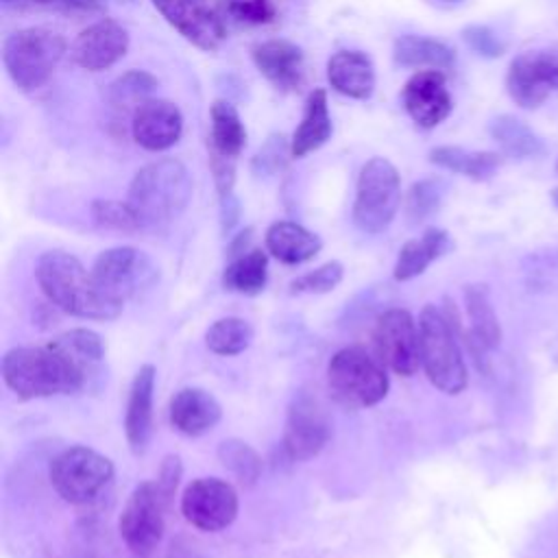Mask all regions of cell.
<instances>
[{
  "mask_svg": "<svg viewBox=\"0 0 558 558\" xmlns=\"http://www.w3.org/2000/svg\"><path fill=\"white\" fill-rule=\"evenodd\" d=\"M403 107L421 129L438 126L453 109L447 78L440 70H418L403 85Z\"/></svg>",
  "mask_w": 558,
  "mask_h": 558,
  "instance_id": "obj_17",
  "label": "cell"
},
{
  "mask_svg": "<svg viewBox=\"0 0 558 558\" xmlns=\"http://www.w3.org/2000/svg\"><path fill=\"white\" fill-rule=\"evenodd\" d=\"M327 81L338 94L366 100L375 89L373 61L362 50H338L327 61Z\"/></svg>",
  "mask_w": 558,
  "mask_h": 558,
  "instance_id": "obj_23",
  "label": "cell"
},
{
  "mask_svg": "<svg viewBox=\"0 0 558 558\" xmlns=\"http://www.w3.org/2000/svg\"><path fill=\"white\" fill-rule=\"evenodd\" d=\"M331 116H329V102L327 92L323 87H316L310 92L305 100V111L299 122V126L292 133L290 140V153L294 159L305 157L314 150H318L329 137H331Z\"/></svg>",
  "mask_w": 558,
  "mask_h": 558,
  "instance_id": "obj_26",
  "label": "cell"
},
{
  "mask_svg": "<svg viewBox=\"0 0 558 558\" xmlns=\"http://www.w3.org/2000/svg\"><path fill=\"white\" fill-rule=\"evenodd\" d=\"M92 216L98 227L113 229V231H140L135 216L126 201H111L98 198L92 203Z\"/></svg>",
  "mask_w": 558,
  "mask_h": 558,
  "instance_id": "obj_40",
  "label": "cell"
},
{
  "mask_svg": "<svg viewBox=\"0 0 558 558\" xmlns=\"http://www.w3.org/2000/svg\"><path fill=\"white\" fill-rule=\"evenodd\" d=\"M525 283L534 292H549L558 288V251L545 248L530 253L523 264Z\"/></svg>",
  "mask_w": 558,
  "mask_h": 558,
  "instance_id": "obj_37",
  "label": "cell"
},
{
  "mask_svg": "<svg viewBox=\"0 0 558 558\" xmlns=\"http://www.w3.org/2000/svg\"><path fill=\"white\" fill-rule=\"evenodd\" d=\"M508 96L523 109H536L558 92V46L517 54L506 72Z\"/></svg>",
  "mask_w": 558,
  "mask_h": 558,
  "instance_id": "obj_11",
  "label": "cell"
},
{
  "mask_svg": "<svg viewBox=\"0 0 558 558\" xmlns=\"http://www.w3.org/2000/svg\"><path fill=\"white\" fill-rule=\"evenodd\" d=\"M551 201H554V205L558 207V187H554V190H551Z\"/></svg>",
  "mask_w": 558,
  "mask_h": 558,
  "instance_id": "obj_46",
  "label": "cell"
},
{
  "mask_svg": "<svg viewBox=\"0 0 558 558\" xmlns=\"http://www.w3.org/2000/svg\"><path fill=\"white\" fill-rule=\"evenodd\" d=\"M157 371L153 364L140 366L129 388V401L124 412V436L135 456L144 453L153 434V397H155Z\"/></svg>",
  "mask_w": 558,
  "mask_h": 558,
  "instance_id": "obj_20",
  "label": "cell"
},
{
  "mask_svg": "<svg viewBox=\"0 0 558 558\" xmlns=\"http://www.w3.org/2000/svg\"><path fill=\"white\" fill-rule=\"evenodd\" d=\"M342 277H344L342 264L331 259V262H325L323 266L296 277L290 283V290L296 294H325V292H331L342 281Z\"/></svg>",
  "mask_w": 558,
  "mask_h": 558,
  "instance_id": "obj_39",
  "label": "cell"
},
{
  "mask_svg": "<svg viewBox=\"0 0 558 558\" xmlns=\"http://www.w3.org/2000/svg\"><path fill=\"white\" fill-rule=\"evenodd\" d=\"M218 460L244 486L255 484V480L262 475L259 453L248 442H244L240 438L222 440L218 447Z\"/></svg>",
  "mask_w": 558,
  "mask_h": 558,
  "instance_id": "obj_35",
  "label": "cell"
},
{
  "mask_svg": "<svg viewBox=\"0 0 558 558\" xmlns=\"http://www.w3.org/2000/svg\"><path fill=\"white\" fill-rule=\"evenodd\" d=\"M92 277L105 294L124 305L159 279V268L135 246H113L94 259Z\"/></svg>",
  "mask_w": 558,
  "mask_h": 558,
  "instance_id": "obj_9",
  "label": "cell"
},
{
  "mask_svg": "<svg viewBox=\"0 0 558 558\" xmlns=\"http://www.w3.org/2000/svg\"><path fill=\"white\" fill-rule=\"evenodd\" d=\"M181 514L203 532H220L238 517V493L220 477H196L181 495Z\"/></svg>",
  "mask_w": 558,
  "mask_h": 558,
  "instance_id": "obj_13",
  "label": "cell"
},
{
  "mask_svg": "<svg viewBox=\"0 0 558 558\" xmlns=\"http://www.w3.org/2000/svg\"><path fill=\"white\" fill-rule=\"evenodd\" d=\"M268 281V253L262 248H248L246 253L231 257L222 272V286L238 294H259Z\"/></svg>",
  "mask_w": 558,
  "mask_h": 558,
  "instance_id": "obj_32",
  "label": "cell"
},
{
  "mask_svg": "<svg viewBox=\"0 0 558 558\" xmlns=\"http://www.w3.org/2000/svg\"><path fill=\"white\" fill-rule=\"evenodd\" d=\"M331 436L325 410L316 399L301 392L292 399L283 427V451L292 462H303L320 453Z\"/></svg>",
  "mask_w": 558,
  "mask_h": 558,
  "instance_id": "obj_15",
  "label": "cell"
},
{
  "mask_svg": "<svg viewBox=\"0 0 558 558\" xmlns=\"http://www.w3.org/2000/svg\"><path fill=\"white\" fill-rule=\"evenodd\" d=\"M50 344L78 371V375L89 384L96 373L100 371V364L105 360V342L102 338L85 327H76L70 331H63L50 340Z\"/></svg>",
  "mask_w": 558,
  "mask_h": 558,
  "instance_id": "obj_28",
  "label": "cell"
},
{
  "mask_svg": "<svg viewBox=\"0 0 558 558\" xmlns=\"http://www.w3.org/2000/svg\"><path fill=\"white\" fill-rule=\"evenodd\" d=\"M292 157L290 144H286L283 135H270L268 142L259 148V153L253 159V168L257 172H275L286 163V157Z\"/></svg>",
  "mask_w": 558,
  "mask_h": 558,
  "instance_id": "obj_42",
  "label": "cell"
},
{
  "mask_svg": "<svg viewBox=\"0 0 558 558\" xmlns=\"http://www.w3.org/2000/svg\"><path fill=\"white\" fill-rule=\"evenodd\" d=\"M222 13L246 26H266L277 20L272 0H222Z\"/></svg>",
  "mask_w": 558,
  "mask_h": 558,
  "instance_id": "obj_38",
  "label": "cell"
},
{
  "mask_svg": "<svg viewBox=\"0 0 558 558\" xmlns=\"http://www.w3.org/2000/svg\"><path fill=\"white\" fill-rule=\"evenodd\" d=\"M392 59L403 68H427V70H449L456 63V50L434 37L425 35H401L395 41Z\"/></svg>",
  "mask_w": 558,
  "mask_h": 558,
  "instance_id": "obj_30",
  "label": "cell"
},
{
  "mask_svg": "<svg viewBox=\"0 0 558 558\" xmlns=\"http://www.w3.org/2000/svg\"><path fill=\"white\" fill-rule=\"evenodd\" d=\"M161 17L179 31L192 46L201 50H216L225 37L227 28L220 11H216L207 0H150Z\"/></svg>",
  "mask_w": 558,
  "mask_h": 558,
  "instance_id": "obj_14",
  "label": "cell"
},
{
  "mask_svg": "<svg viewBox=\"0 0 558 558\" xmlns=\"http://www.w3.org/2000/svg\"><path fill=\"white\" fill-rule=\"evenodd\" d=\"M220 416L222 408L218 399L209 390L196 386L177 390L168 405L170 425L185 436H203L216 427Z\"/></svg>",
  "mask_w": 558,
  "mask_h": 558,
  "instance_id": "obj_21",
  "label": "cell"
},
{
  "mask_svg": "<svg viewBox=\"0 0 558 558\" xmlns=\"http://www.w3.org/2000/svg\"><path fill=\"white\" fill-rule=\"evenodd\" d=\"M251 59L259 74L281 92H294L305 78L303 50L288 39H266L253 46Z\"/></svg>",
  "mask_w": 558,
  "mask_h": 558,
  "instance_id": "obj_19",
  "label": "cell"
},
{
  "mask_svg": "<svg viewBox=\"0 0 558 558\" xmlns=\"http://www.w3.org/2000/svg\"><path fill=\"white\" fill-rule=\"evenodd\" d=\"M13 7H44L59 11H92L98 7V0H2Z\"/></svg>",
  "mask_w": 558,
  "mask_h": 558,
  "instance_id": "obj_44",
  "label": "cell"
},
{
  "mask_svg": "<svg viewBox=\"0 0 558 558\" xmlns=\"http://www.w3.org/2000/svg\"><path fill=\"white\" fill-rule=\"evenodd\" d=\"M166 558H201L196 551H194V547H190L187 543H183V541H174L172 545H170V549H168V556Z\"/></svg>",
  "mask_w": 558,
  "mask_h": 558,
  "instance_id": "obj_45",
  "label": "cell"
},
{
  "mask_svg": "<svg viewBox=\"0 0 558 558\" xmlns=\"http://www.w3.org/2000/svg\"><path fill=\"white\" fill-rule=\"evenodd\" d=\"M181 109L166 98H148L131 113V135L135 144L150 153L168 150L181 140Z\"/></svg>",
  "mask_w": 558,
  "mask_h": 558,
  "instance_id": "obj_18",
  "label": "cell"
},
{
  "mask_svg": "<svg viewBox=\"0 0 558 558\" xmlns=\"http://www.w3.org/2000/svg\"><path fill=\"white\" fill-rule=\"evenodd\" d=\"M447 185L442 179H421L416 183L410 185L408 194H405V216L412 225H418L423 220H427L432 214H436L442 205Z\"/></svg>",
  "mask_w": 558,
  "mask_h": 558,
  "instance_id": "obj_36",
  "label": "cell"
},
{
  "mask_svg": "<svg viewBox=\"0 0 558 558\" xmlns=\"http://www.w3.org/2000/svg\"><path fill=\"white\" fill-rule=\"evenodd\" d=\"M190 198L192 177L187 168L172 157L142 166L126 192V205L140 231L168 229L185 211Z\"/></svg>",
  "mask_w": 558,
  "mask_h": 558,
  "instance_id": "obj_2",
  "label": "cell"
},
{
  "mask_svg": "<svg viewBox=\"0 0 558 558\" xmlns=\"http://www.w3.org/2000/svg\"><path fill=\"white\" fill-rule=\"evenodd\" d=\"M327 384L331 395L349 408H368L388 395V375L384 362L362 347L336 351L327 364Z\"/></svg>",
  "mask_w": 558,
  "mask_h": 558,
  "instance_id": "obj_6",
  "label": "cell"
},
{
  "mask_svg": "<svg viewBox=\"0 0 558 558\" xmlns=\"http://www.w3.org/2000/svg\"><path fill=\"white\" fill-rule=\"evenodd\" d=\"M377 357L397 375L410 377L421 368V333L418 323L403 307L379 314L373 329Z\"/></svg>",
  "mask_w": 558,
  "mask_h": 558,
  "instance_id": "obj_12",
  "label": "cell"
},
{
  "mask_svg": "<svg viewBox=\"0 0 558 558\" xmlns=\"http://www.w3.org/2000/svg\"><path fill=\"white\" fill-rule=\"evenodd\" d=\"M35 279L48 303L70 316L87 320H111L120 316L122 303L100 290L92 270L65 251H46L35 266Z\"/></svg>",
  "mask_w": 558,
  "mask_h": 558,
  "instance_id": "obj_1",
  "label": "cell"
},
{
  "mask_svg": "<svg viewBox=\"0 0 558 558\" xmlns=\"http://www.w3.org/2000/svg\"><path fill=\"white\" fill-rule=\"evenodd\" d=\"M447 2H458V0H447Z\"/></svg>",
  "mask_w": 558,
  "mask_h": 558,
  "instance_id": "obj_48",
  "label": "cell"
},
{
  "mask_svg": "<svg viewBox=\"0 0 558 558\" xmlns=\"http://www.w3.org/2000/svg\"><path fill=\"white\" fill-rule=\"evenodd\" d=\"M429 161L466 179L486 181L499 170L504 155L495 150H469L462 146H436L429 150Z\"/></svg>",
  "mask_w": 558,
  "mask_h": 558,
  "instance_id": "obj_29",
  "label": "cell"
},
{
  "mask_svg": "<svg viewBox=\"0 0 558 558\" xmlns=\"http://www.w3.org/2000/svg\"><path fill=\"white\" fill-rule=\"evenodd\" d=\"M2 379L20 399L74 395L87 386L78 371L50 342L9 349L2 357Z\"/></svg>",
  "mask_w": 558,
  "mask_h": 558,
  "instance_id": "obj_3",
  "label": "cell"
},
{
  "mask_svg": "<svg viewBox=\"0 0 558 558\" xmlns=\"http://www.w3.org/2000/svg\"><path fill=\"white\" fill-rule=\"evenodd\" d=\"M129 50V33L116 20L102 17L83 28L70 46L72 61L87 72H102L116 65Z\"/></svg>",
  "mask_w": 558,
  "mask_h": 558,
  "instance_id": "obj_16",
  "label": "cell"
},
{
  "mask_svg": "<svg viewBox=\"0 0 558 558\" xmlns=\"http://www.w3.org/2000/svg\"><path fill=\"white\" fill-rule=\"evenodd\" d=\"M253 342V327L240 316H225L211 323L205 333V344L216 355H240Z\"/></svg>",
  "mask_w": 558,
  "mask_h": 558,
  "instance_id": "obj_34",
  "label": "cell"
},
{
  "mask_svg": "<svg viewBox=\"0 0 558 558\" xmlns=\"http://www.w3.org/2000/svg\"><path fill=\"white\" fill-rule=\"evenodd\" d=\"M556 172H558V161H556Z\"/></svg>",
  "mask_w": 558,
  "mask_h": 558,
  "instance_id": "obj_47",
  "label": "cell"
},
{
  "mask_svg": "<svg viewBox=\"0 0 558 558\" xmlns=\"http://www.w3.org/2000/svg\"><path fill=\"white\" fill-rule=\"evenodd\" d=\"M421 366L440 392L458 395L469 384L466 364L458 344V333L445 312L427 303L418 314Z\"/></svg>",
  "mask_w": 558,
  "mask_h": 558,
  "instance_id": "obj_5",
  "label": "cell"
},
{
  "mask_svg": "<svg viewBox=\"0 0 558 558\" xmlns=\"http://www.w3.org/2000/svg\"><path fill=\"white\" fill-rule=\"evenodd\" d=\"M462 39L473 52H477L480 57H486V59H497L506 52V44L499 39V35L484 24L466 26L462 31Z\"/></svg>",
  "mask_w": 558,
  "mask_h": 558,
  "instance_id": "obj_41",
  "label": "cell"
},
{
  "mask_svg": "<svg viewBox=\"0 0 558 558\" xmlns=\"http://www.w3.org/2000/svg\"><path fill=\"white\" fill-rule=\"evenodd\" d=\"M451 246H453L451 235L445 229H438V227L425 229L418 238H412L401 246L392 268V277L397 281H410L423 275L425 268L438 257H442L447 251H451Z\"/></svg>",
  "mask_w": 558,
  "mask_h": 558,
  "instance_id": "obj_25",
  "label": "cell"
},
{
  "mask_svg": "<svg viewBox=\"0 0 558 558\" xmlns=\"http://www.w3.org/2000/svg\"><path fill=\"white\" fill-rule=\"evenodd\" d=\"M246 146V129L238 109L229 100H214L209 107V137L207 153L235 159Z\"/></svg>",
  "mask_w": 558,
  "mask_h": 558,
  "instance_id": "obj_27",
  "label": "cell"
},
{
  "mask_svg": "<svg viewBox=\"0 0 558 558\" xmlns=\"http://www.w3.org/2000/svg\"><path fill=\"white\" fill-rule=\"evenodd\" d=\"M464 305L469 316V349L480 364L484 353L499 347L501 342V325L490 303V292L486 283H469L464 286Z\"/></svg>",
  "mask_w": 558,
  "mask_h": 558,
  "instance_id": "obj_22",
  "label": "cell"
},
{
  "mask_svg": "<svg viewBox=\"0 0 558 558\" xmlns=\"http://www.w3.org/2000/svg\"><path fill=\"white\" fill-rule=\"evenodd\" d=\"M181 473H183L181 458L177 453H168L161 460V466H159V473H157V488H159V493H161V497L166 499L168 506H170V501H172V497L179 488Z\"/></svg>",
  "mask_w": 558,
  "mask_h": 558,
  "instance_id": "obj_43",
  "label": "cell"
},
{
  "mask_svg": "<svg viewBox=\"0 0 558 558\" xmlns=\"http://www.w3.org/2000/svg\"><path fill=\"white\" fill-rule=\"evenodd\" d=\"M65 50L68 41L61 33L46 26H28L4 39L2 63L20 92L35 94L52 78Z\"/></svg>",
  "mask_w": 558,
  "mask_h": 558,
  "instance_id": "obj_4",
  "label": "cell"
},
{
  "mask_svg": "<svg viewBox=\"0 0 558 558\" xmlns=\"http://www.w3.org/2000/svg\"><path fill=\"white\" fill-rule=\"evenodd\" d=\"M168 508L157 482H142L129 495L118 530L126 549L133 556H150L163 536V510Z\"/></svg>",
  "mask_w": 558,
  "mask_h": 558,
  "instance_id": "obj_10",
  "label": "cell"
},
{
  "mask_svg": "<svg viewBox=\"0 0 558 558\" xmlns=\"http://www.w3.org/2000/svg\"><path fill=\"white\" fill-rule=\"evenodd\" d=\"M157 89V78L146 70H129L116 81L109 83L105 89V100L113 109H131L135 111L137 105L153 98V92Z\"/></svg>",
  "mask_w": 558,
  "mask_h": 558,
  "instance_id": "obj_33",
  "label": "cell"
},
{
  "mask_svg": "<svg viewBox=\"0 0 558 558\" xmlns=\"http://www.w3.org/2000/svg\"><path fill=\"white\" fill-rule=\"evenodd\" d=\"M488 133L499 146L501 155L512 159H530L545 153L543 140L527 126L523 120L514 116H497L488 124Z\"/></svg>",
  "mask_w": 558,
  "mask_h": 558,
  "instance_id": "obj_31",
  "label": "cell"
},
{
  "mask_svg": "<svg viewBox=\"0 0 558 558\" xmlns=\"http://www.w3.org/2000/svg\"><path fill=\"white\" fill-rule=\"evenodd\" d=\"M264 242H266V251L275 259H279L281 264H288V266L305 264V262L314 259L323 248V242L314 231H310L303 225L292 222V220L272 222L266 229Z\"/></svg>",
  "mask_w": 558,
  "mask_h": 558,
  "instance_id": "obj_24",
  "label": "cell"
},
{
  "mask_svg": "<svg viewBox=\"0 0 558 558\" xmlns=\"http://www.w3.org/2000/svg\"><path fill=\"white\" fill-rule=\"evenodd\" d=\"M401 205V179L386 157H371L357 174L353 222L364 233H381L390 227Z\"/></svg>",
  "mask_w": 558,
  "mask_h": 558,
  "instance_id": "obj_7",
  "label": "cell"
},
{
  "mask_svg": "<svg viewBox=\"0 0 558 558\" xmlns=\"http://www.w3.org/2000/svg\"><path fill=\"white\" fill-rule=\"evenodd\" d=\"M48 477L63 501L85 506L111 484L113 462L96 449L74 445L52 458Z\"/></svg>",
  "mask_w": 558,
  "mask_h": 558,
  "instance_id": "obj_8",
  "label": "cell"
}]
</instances>
